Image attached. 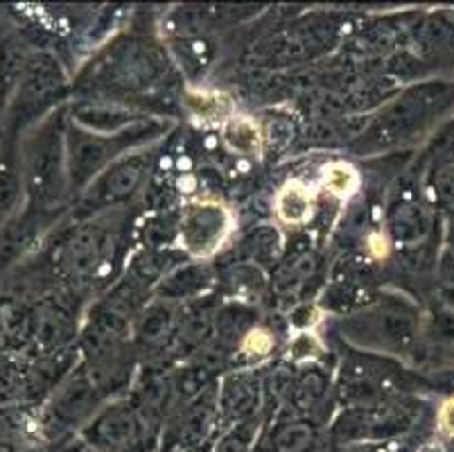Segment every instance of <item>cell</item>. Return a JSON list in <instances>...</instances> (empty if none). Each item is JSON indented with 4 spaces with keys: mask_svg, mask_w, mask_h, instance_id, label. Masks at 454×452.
Here are the masks:
<instances>
[{
    "mask_svg": "<svg viewBox=\"0 0 454 452\" xmlns=\"http://www.w3.org/2000/svg\"><path fill=\"white\" fill-rule=\"evenodd\" d=\"M242 348H245L247 353H254V355H265L267 351L271 348V335L267 333V330H251L249 335H247L245 344H242Z\"/></svg>",
    "mask_w": 454,
    "mask_h": 452,
    "instance_id": "cell-6",
    "label": "cell"
},
{
    "mask_svg": "<svg viewBox=\"0 0 454 452\" xmlns=\"http://www.w3.org/2000/svg\"><path fill=\"white\" fill-rule=\"evenodd\" d=\"M276 213L283 222L301 224L312 215V197L301 181L285 184L276 197Z\"/></svg>",
    "mask_w": 454,
    "mask_h": 452,
    "instance_id": "cell-2",
    "label": "cell"
},
{
    "mask_svg": "<svg viewBox=\"0 0 454 452\" xmlns=\"http://www.w3.org/2000/svg\"><path fill=\"white\" fill-rule=\"evenodd\" d=\"M185 107L204 123H220L233 114V102L222 93H188Z\"/></svg>",
    "mask_w": 454,
    "mask_h": 452,
    "instance_id": "cell-4",
    "label": "cell"
},
{
    "mask_svg": "<svg viewBox=\"0 0 454 452\" xmlns=\"http://www.w3.org/2000/svg\"><path fill=\"white\" fill-rule=\"evenodd\" d=\"M324 184H325V188L334 194V197L346 199V197H350L355 190H357V186H360V177H357V172H355L353 165L333 163L325 168Z\"/></svg>",
    "mask_w": 454,
    "mask_h": 452,
    "instance_id": "cell-5",
    "label": "cell"
},
{
    "mask_svg": "<svg viewBox=\"0 0 454 452\" xmlns=\"http://www.w3.org/2000/svg\"><path fill=\"white\" fill-rule=\"evenodd\" d=\"M439 428H441V432L448 434V437H454V398L445 400L443 408H441Z\"/></svg>",
    "mask_w": 454,
    "mask_h": 452,
    "instance_id": "cell-7",
    "label": "cell"
},
{
    "mask_svg": "<svg viewBox=\"0 0 454 452\" xmlns=\"http://www.w3.org/2000/svg\"><path fill=\"white\" fill-rule=\"evenodd\" d=\"M226 229H229V219L224 209L213 204L190 206L181 226V238L192 254L206 256L220 247Z\"/></svg>",
    "mask_w": 454,
    "mask_h": 452,
    "instance_id": "cell-1",
    "label": "cell"
},
{
    "mask_svg": "<svg viewBox=\"0 0 454 452\" xmlns=\"http://www.w3.org/2000/svg\"><path fill=\"white\" fill-rule=\"evenodd\" d=\"M420 452H441V448H436V446H427V448H423V450Z\"/></svg>",
    "mask_w": 454,
    "mask_h": 452,
    "instance_id": "cell-8",
    "label": "cell"
},
{
    "mask_svg": "<svg viewBox=\"0 0 454 452\" xmlns=\"http://www.w3.org/2000/svg\"><path fill=\"white\" fill-rule=\"evenodd\" d=\"M224 140L233 152H238V155H255L260 149L258 124L249 118L235 115V118L226 120Z\"/></svg>",
    "mask_w": 454,
    "mask_h": 452,
    "instance_id": "cell-3",
    "label": "cell"
}]
</instances>
